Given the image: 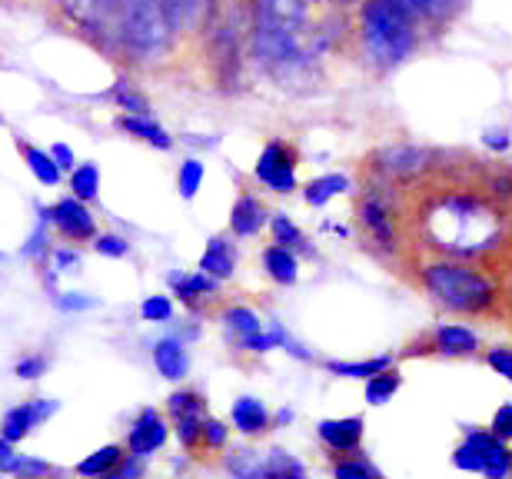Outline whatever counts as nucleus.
I'll return each mask as SVG.
<instances>
[{
	"label": "nucleus",
	"instance_id": "1",
	"mask_svg": "<svg viewBox=\"0 0 512 479\" xmlns=\"http://www.w3.org/2000/svg\"><path fill=\"white\" fill-rule=\"evenodd\" d=\"M416 233L426 250L453 260H486L506 240V203L479 183H423L416 203Z\"/></svg>",
	"mask_w": 512,
	"mask_h": 479
},
{
	"label": "nucleus",
	"instance_id": "2",
	"mask_svg": "<svg viewBox=\"0 0 512 479\" xmlns=\"http://www.w3.org/2000/svg\"><path fill=\"white\" fill-rule=\"evenodd\" d=\"M419 287L439 310L456 317H496L503 313V287L473 260H426L419 263Z\"/></svg>",
	"mask_w": 512,
	"mask_h": 479
},
{
	"label": "nucleus",
	"instance_id": "3",
	"mask_svg": "<svg viewBox=\"0 0 512 479\" xmlns=\"http://www.w3.org/2000/svg\"><path fill=\"white\" fill-rule=\"evenodd\" d=\"M360 40L373 64H403L419 47V14L406 0H363Z\"/></svg>",
	"mask_w": 512,
	"mask_h": 479
},
{
	"label": "nucleus",
	"instance_id": "4",
	"mask_svg": "<svg viewBox=\"0 0 512 479\" xmlns=\"http://www.w3.org/2000/svg\"><path fill=\"white\" fill-rule=\"evenodd\" d=\"M120 47L133 60H157L177 40L163 0H117Z\"/></svg>",
	"mask_w": 512,
	"mask_h": 479
},
{
	"label": "nucleus",
	"instance_id": "5",
	"mask_svg": "<svg viewBox=\"0 0 512 479\" xmlns=\"http://www.w3.org/2000/svg\"><path fill=\"white\" fill-rule=\"evenodd\" d=\"M433 150L413 147V144H393L383 147L366 160L370 163V173L383 187H406L413 180H423L429 170H433Z\"/></svg>",
	"mask_w": 512,
	"mask_h": 479
},
{
	"label": "nucleus",
	"instance_id": "6",
	"mask_svg": "<svg viewBox=\"0 0 512 479\" xmlns=\"http://www.w3.org/2000/svg\"><path fill=\"white\" fill-rule=\"evenodd\" d=\"M296 167H300V150L290 140H270L263 147L260 160L253 167V177L273 193L296 190Z\"/></svg>",
	"mask_w": 512,
	"mask_h": 479
},
{
	"label": "nucleus",
	"instance_id": "7",
	"mask_svg": "<svg viewBox=\"0 0 512 479\" xmlns=\"http://www.w3.org/2000/svg\"><path fill=\"white\" fill-rule=\"evenodd\" d=\"M64 17L80 34H90L97 40H120L117 27V0H57Z\"/></svg>",
	"mask_w": 512,
	"mask_h": 479
},
{
	"label": "nucleus",
	"instance_id": "8",
	"mask_svg": "<svg viewBox=\"0 0 512 479\" xmlns=\"http://www.w3.org/2000/svg\"><path fill=\"white\" fill-rule=\"evenodd\" d=\"M476 350H479V336L469 326L446 323L413 340L399 356H406V360L409 356H473Z\"/></svg>",
	"mask_w": 512,
	"mask_h": 479
},
{
	"label": "nucleus",
	"instance_id": "9",
	"mask_svg": "<svg viewBox=\"0 0 512 479\" xmlns=\"http://www.w3.org/2000/svg\"><path fill=\"white\" fill-rule=\"evenodd\" d=\"M360 223L366 233L380 243L383 250L393 253L399 247V227H396V210L389 207V200L383 197V187L366 190V197L360 200Z\"/></svg>",
	"mask_w": 512,
	"mask_h": 479
},
{
	"label": "nucleus",
	"instance_id": "10",
	"mask_svg": "<svg viewBox=\"0 0 512 479\" xmlns=\"http://www.w3.org/2000/svg\"><path fill=\"white\" fill-rule=\"evenodd\" d=\"M50 223H54V230L70 243H94L97 237V223L90 217L87 203L77 200L74 193L50 207Z\"/></svg>",
	"mask_w": 512,
	"mask_h": 479
},
{
	"label": "nucleus",
	"instance_id": "11",
	"mask_svg": "<svg viewBox=\"0 0 512 479\" xmlns=\"http://www.w3.org/2000/svg\"><path fill=\"white\" fill-rule=\"evenodd\" d=\"M167 436H170L167 420L160 416V410L147 406V410L137 413V420H133L130 433H127V453L147 460L150 453H157V450L167 446Z\"/></svg>",
	"mask_w": 512,
	"mask_h": 479
},
{
	"label": "nucleus",
	"instance_id": "12",
	"mask_svg": "<svg viewBox=\"0 0 512 479\" xmlns=\"http://www.w3.org/2000/svg\"><path fill=\"white\" fill-rule=\"evenodd\" d=\"M57 406L54 400H30V403H17L14 410H7L4 413V420H0V436L10 443H20V440H27L30 430H37L40 423L50 420V416L57 413Z\"/></svg>",
	"mask_w": 512,
	"mask_h": 479
},
{
	"label": "nucleus",
	"instance_id": "13",
	"mask_svg": "<svg viewBox=\"0 0 512 479\" xmlns=\"http://www.w3.org/2000/svg\"><path fill=\"white\" fill-rule=\"evenodd\" d=\"M173 34H200L217 14V0H163Z\"/></svg>",
	"mask_w": 512,
	"mask_h": 479
},
{
	"label": "nucleus",
	"instance_id": "14",
	"mask_svg": "<svg viewBox=\"0 0 512 479\" xmlns=\"http://www.w3.org/2000/svg\"><path fill=\"white\" fill-rule=\"evenodd\" d=\"M363 430L366 423L360 416H343V420H323L316 426V433H320V440L330 446L333 453H356L363 443Z\"/></svg>",
	"mask_w": 512,
	"mask_h": 479
},
{
	"label": "nucleus",
	"instance_id": "15",
	"mask_svg": "<svg viewBox=\"0 0 512 479\" xmlns=\"http://www.w3.org/2000/svg\"><path fill=\"white\" fill-rule=\"evenodd\" d=\"M266 223H270V213H266L263 200H256L253 193H240L237 203H233V210H230L233 237H256Z\"/></svg>",
	"mask_w": 512,
	"mask_h": 479
},
{
	"label": "nucleus",
	"instance_id": "16",
	"mask_svg": "<svg viewBox=\"0 0 512 479\" xmlns=\"http://www.w3.org/2000/svg\"><path fill=\"white\" fill-rule=\"evenodd\" d=\"M153 363H157V370L163 380H187L190 373V356H187V346L177 336H167V340H157L153 343Z\"/></svg>",
	"mask_w": 512,
	"mask_h": 479
},
{
	"label": "nucleus",
	"instance_id": "17",
	"mask_svg": "<svg viewBox=\"0 0 512 479\" xmlns=\"http://www.w3.org/2000/svg\"><path fill=\"white\" fill-rule=\"evenodd\" d=\"M167 283L173 287V297H177L183 307H200L203 297H217V280L210 273H170Z\"/></svg>",
	"mask_w": 512,
	"mask_h": 479
},
{
	"label": "nucleus",
	"instance_id": "18",
	"mask_svg": "<svg viewBox=\"0 0 512 479\" xmlns=\"http://www.w3.org/2000/svg\"><path fill=\"white\" fill-rule=\"evenodd\" d=\"M233 426L243 433V436H263V433H270V426H273V416L270 410L256 400V396H240L237 403H233Z\"/></svg>",
	"mask_w": 512,
	"mask_h": 479
},
{
	"label": "nucleus",
	"instance_id": "19",
	"mask_svg": "<svg viewBox=\"0 0 512 479\" xmlns=\"http://www.w3.org/2000/svg\"><path fill=\"white\" fill-rule=\"evenodd\" d=\"M114 124H117V130H124V134L137 137V140H143V144H150V147H157V150H170L173 147V137L157 124V120H150V117L120 114Z\"/></svg>",
	"mask_w": 512,
	"mask_h": 479
},
{
	"label": "nucleus",
	"instance_id": "20",
	"mask_svg": "<svg viewBox=\"0 0 512 479\" xmlns=\"http://www.w3.org/2000/svg\"><path fill=\"white\" fill-rule=\"evenodd\" d=\"M263 270H266V277H270L273 283L290 287V283H296V273H300V260H296V253L290 247L273 243V247L263 250Z\"/></svg>",
	"mask_w": 512,
	"mask_h": 479
},
{
	"label": "nucleus",
	"instance_id": "21",
	"mask_svg": "<svg viewBox=\"0 0 512 479\" xmlns=\"http://www.w3.org/2000/svg\"><path fill=\"white\" fill-rule=\"evenodd\" d=\"M200 270L210 273L213 280H230L233 273H237V257H233V247L227 237H213L207 243V250H203V257H200Z\"/></svg>",
	"mask_w": 512,
	"mask_h": 479
},
{
	"label": "nucleus",
	"instance_id": "22",
	"mask_svg": "<svg viewBox=\"0 0 512 479\" xmlns=\"http://www.w3.org/2000/svg\"><path fill=\"white\" fill-rule=\"evenodd\" d=\"M17 147H20V154H24L27 170L34 173V177L44 183V187H57L60 173H64V170L57 167V160L50 157V150H40L34 144H27V140H17Z\"/></svg>",
	"mask_w": 512,
	"mask_h": 479
},
{
	"label": "nucleus",
	"instance_id": "23",
	"mask_svg": "<svg viewBox=\"0 0 512 479\" xmlns=\"http://www.w3.org/2000/svg\"><path fill=\"white\" fill-rule=\"evenodd\" d=\"M124 456H127V446H117V443L100 446V450L90 453L84 463H77V473L80 476H114L117 466L124 463Z\"/></svg>",
	"mask_w": 512,
	"mask_h": 479
},
{
	"label": "nucleus",
	"instance_id": "24",
	"mask_svg": "<svg viewBox=\"0 0 512 479\" xmlns=\"http://www.w3.org/2000/svg\"><path fill=\"white\" fill-rule=\"evenodd\" d=\"M350 190V180L343 177V173H326V177H316L303 187V200L310 203V207H326L336 193H346Z\"/></svg>",
	"mask_w": 512,
	"mask_h": 479
},
{
	"label": "nucleus",
	"instance_id": "25",
	"mask_svg": "<svg viewBox=\"0 0 512 479\" xmlns=\"http://www.w3.org/2000/svg\"><path fill=\"white\" fill-rule=\"evenodd\" d=\"M399 386H403V376H399L396 366H386V370L373 373L370 380H366V403H370V406L389 403L399 393Z\"/></svg>",
	"mask_w": 512,
	"mask_h": 479
},
{
	"label": "nucleus",
	"instance_id": "26",
	"mask_svg": "<svg viewBox=\"0 0 512 479\" xmlns=\"http://www.w3.org/2000/svg\"><path fill=\"white\" fill-rule=\"evenodd\" d=\"M70 193L84 203H94L100 197V167L97 163H77L70 170Z\"/></svg>",
	"mask_w": 512,
	"mask_h": 479
},
{
	"label": "nucleus",
	"instance_id": "27",
	"mask_svg": "<svg viewBox=\"0 0 512 479\" xmlns=\"http://www.w3.org/2000/svg\"><path fill=\"white\" fill-rule=\"evenodd\" d=\"M386 366H393V360L389 356H373V360H353V363H343V360H330L326 363V370H330L333 376H346V380H370L373 373L386 370Z\"/></svg>",
	"mask_w": 512,
	"mask_h": 479
},
{
	"label": "nucleus",
	"instance_id": "28",
	"mask_svg": "<svg viewBox=\"0 0 512 479\" xmlns=\"http://www.w3.org/2000/svg\"><path fill=\"white\" fill-rule=\"evenodd\" d=\"M170 420H190V416H207V396L197 390H177L167 400Z\"/></svg>",
	"mask_w": 512,
	"mask_h": 479
},
{
	"label": "nucleus",
	"instance_id": "29",
	"mask_svg": "<svg viewBox=\"0 0 512 479\" xmlns=\"http://www.w3.org/2000/svg\"><path fill=\"white\" fill-rule=\"evenodd\" d=\"M270 230H273V240H276V243H283V247L313 253V250H310V243H306V237H303V230L296 227V223H293L290 217H286V213H276V217H270Z\"/></svg>",
	"mask_w": 512,
	"mask_h": 479
},
{
	"label": "nucleus",
	"instance_id": "30",
	"mask_svg": "<svg viewBox=\"0 0 512 479\" xmlns=\"http://www.w3.org/2000/svg\"><path fill=\"white\" fill-rule=\"evenodd\" d=\"M117 100V107L120 110H127V114H137V117H150V100L143 97V94H137L127 80H120V84L114 87V94H110Z\"/></svg>",
	"mask_w": 512,
	"mask_h": 479
},
{
	"label": "nucleus",
	"instance_id": "31",
	"mask_svg": "<svg viewBox=\"0 0 512 479\" xmlns=\"http://www.w3.org/2000/svg\"><path fill=\"white\" fill-rule=\"evenodd\" d=\"M303 473L306 470L286 450H273L270 456H266V463H263V476H270V479H276V476H296V479H300Z\"/></svg>",
	"mask_w": 512,
	"mask_h": 479
},
{
	"label": "nucleus",
	"instance_id": "32",
	"mask_svg": "<svg viewBox=\"0 0 512 479\" xmlns=\"http://www.w3.org/2000/svg\"><path fill=\"white\" fill-rule=\"evenodd\" d=\"M200 183H203V163L200 160H187L177 170V190H180V197L183 200H193V197H197V190H200Z\"/></svg>",
	"mask_w": 512,
	"mask_h": 479
},
{
	"label": "nucleus",
	"instance_id": "33",
	"mask_svg": "<svg viewBox=\"0 0 512 479\" xmlns=\"http://www.w3.org/2000/svg\"><path fill=\"white\" fill-rule=\"evenodd\" d=\"M223 320H227L230 330H237L240 336H250V333H260L263 330V320L256 317L250 307H230L223 313Z\"/></svg>",
	"mask_w": 512,
	"mask_h": 479
},
{
	"label": "nucleus",
	"instance_id": "34",
	"mask_svg": "<svg viewBox=\"0 0 512 479\" xmlns=\"http://www.w3.org/2000/svg\"><path fill=\"white\" fill-rule=\"evenodd\" d=\"M227 443H230V426L207 416V420H203V453L227 450Z\"/></svg>",
	"mask_w": 512,
	"mask_h": 479
},
{
	"label": "nucleus",
	"instance_id": "35",
	"mask_svg": "<svg viewBox=\"0 0 512 479\" xmlns=\"http://www.w3.org/2000/svg\"><path fill=\"white\" fill-rule=\"evenodd\" d=\"M94 250L100 257H110V260H124L130 253V243L127 237H120V233H97L94 237Z\"/></svg>",
	"mask_w": 512,
	"mask_h": 479
},
{
	"label": "nucleus",
	"instance_id": "36",
	"mask_svg": "<svg viewBox=\"0 0 512 479\" xmlns=\"http://www.w3.org/2000/svg\"><path fill=\"white\" fill-rule=\"evenodd\" d=\"M353 460H346V456H340V460H336V466H333V476H380V470H376L373 463H366L363 460V453L356 450V453H350Z\"/></svg>",
	"mask_w": 512,
	"mask_h": 479
},
{
	"label": "nucleus",
	"instance_id": "37",
	"mask_svg": "<svg viewBox=\"0 0 512 479\" xmlns=\"http://www.w3.org/2000/svg\"><path fill=\"white\" fill-rule=\"evenodd\" d=\"M140 317L147 323H167L173 317V300L170 297H147L140 307Z\"/></svg>",
	"mask_w": 512,
	"mask_h": 479
},
{
	"label": "nucleus",
	"instance_id": "38",
	"mask_svg": "<svg viewBox=\"0 0 512 479\" xmlns=\"http://www.w3.org/2000/svg\"><path fill=\"white\" fill-rule=\"evenodd\" d=\"M14 373L20 376V380H40V376L47 373V360L40 353L34 356H20V360L14 363Z\"/></svg>",
	"mask_w": 512,
	"mask_h": 479
},
{
	"label": "nucleus",
	"instance_id": "39",
	"mask_svg": "<svg viewBox=\"0 0 512 479\" xmlns=\"http://www.w3.org/2000/svg\"><path fill=\"white\" fill-rule=\"evenodd\" d=\"M486 363L512 383V350L509 346H493V350H486Z\"/></svg>",
	"mask_w": 512,
	"mask_h": 479
},
{
	"label": "nucleus",
	"instance_id": "40",
	"mask_svg": "<svg viewBox=\"0 0 512 479\" xmlns=\"http://www.w3.org/2000/svg\"><path fill=\"white\" fill-rule=\"evenodd\" d=\"M44 473H50V466L34 460V456H17L14 470H10V476H44Z\"/></svg>",
	"mask_w": 512,
	"mask_h": 479
},
{
	"label": "nucleus",
	"instance_id": "41",
	"mask_svg": "<svg viewBox=\"0 0 512 479\" xmlns=\"http://www.w3.org/2000/svg\"><path fill=\"white\" fill-rule=\"evenodd\" d=\"M493 433L499 436V440H512V403L499 406L496 416H493Z\"/></svg>",
	"mask_w": 512,
	"mask_h": 479
},
{
	"label": "nucleus",
	"instance_id": "42",
	"mask_svg": "<svg viewBox=\"0 0 512 479\" xmlns=\"http://www.w3.org/2000/svg\"><path fill=\"white\" fill-rule=\"evenodd\" d=\"M483 144L489 147V150H496V154H506V150H509V144H512V140H509V130H503V127H489L486 130V134H483Z\"/></svg>",
	"mask_w": 512,
	"mask_h": 479
},
{
	"label": "nucleus",
	"instance_id": "43",
	"mask_svg": "<svg viewBox=\"0 0 512 479\" xmlns=\"http://www.w3.org/2000/svg\"><path fill=\"white\" fill-rule=\"evenodd\" d=\"M97 300L84 297V293H57V307L60 310H90Z\"/></svg>",
	"mask_w": 512,
	"mask_h": 479
},
{
	"label": "nucleus",
	"instance_id": "44",
	"mask_svg": "<svg viewBox=\"0 0 512 479\" xmlns=\"http://www.w3.org/2000/svg\"><path fill=\"white\" fill-rule=\"evenodd\" d=\"M70 267H80V253L77 250H67V247L54 250V270L57 273H67Z\"/></svg>",
	"mask_w": 512,
	"mask_h": 479
},
{
	"label": "nucleus",
	"instance_id": "45",
	"mask_svg": "<svg viewBox=\"0 0 512 479\" xmlns=\"http://www.w3.org/2000/svg\"><path fill=\"white\" fill-rule=\"evenodd\" d=\"M50 157H54V160H57V167H60V170H67V173L77 167L74 150H70L67 144H54V147H50Z\"/></svg>",
	"mask_w": 512,
	"mask_h": 479
},
{
	"label": "nucleus",
	"instance_id": "46",
	"mask_svg": "<svg viewBox=\"0 0 512 479\" xmlns=\"http://www.w3.org/2000/svg\"><path fill=\"white\" fill-rule=\"evenodd\" d=\"M17 450H14V443L10 440H4V436H0V473H10L14 470V463H17Z\"/></svg>",
	"mask_w": 512,
	"mask_h": 479
},
{
	"label": "nucleus",
	"instance_id": "47",
	"mask_svg": "<svg viewBox=\"0 0 512 479\" xmlns=\"http://www.w3.org/2000/svg\"><path fill=\"white\" fill-rule=\"evenodd\" d=\"M503 307H506V310H503V317H506V320L512 323V277H509L506 290H503Z\"/></svg>",
	"mask_w": 512,
	"mask_h": 479
},
{
	"label": "nucleus",
	"instance_id": "48",
	"mask_svg": "<svg viewBox=\"0 0 512 479\" xmlns=\"http://www.w3.org/2000/svg\"><path fill=\"white\" fill-rule=\"evenodd\" d=\"M293 420V413L290 410H280V413H276V423H290Z\"/></svg>",
	"mask_w": 512,
	"mask_h": 479
},
{
	"label": "nucleus",
	"instance_id": "49",
	"mask_svg": "<svg viewBox=\"0 0 512 479\" xmlns=\"http://www.w3.org/2000/svg\"><path fill=\"white\" fill-rule=\"evenodd\" d=\"M336 4H343V7H346V4H356V0H336Z\"/></svg>",
	"mask_w": 512,
	"mask_h": 479
},
{
	"label": "nucleus",
	"instance_id": "50",
	"mask_svg": "<svg viewBox=\"0 0 512 479\" xmlns=\"http://www.w3.org/2000/svg\"><path fill=\"white\" fill-rule=\"evenodd\" d=\"M0 260H4V253H0Z\"/></svg>",
	"mask_w": 512,
	"mask_h": 479
}]
</instances>
